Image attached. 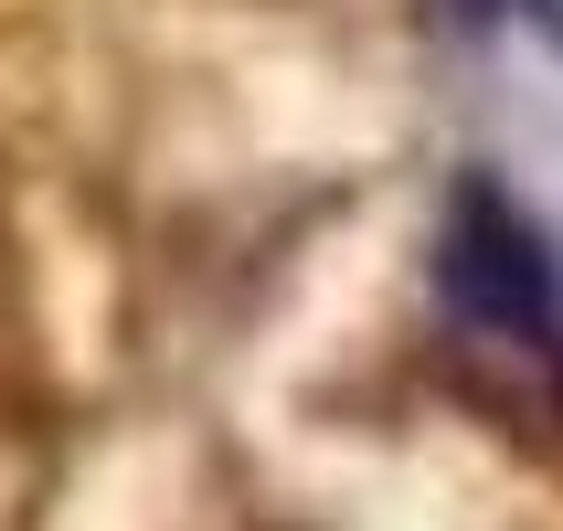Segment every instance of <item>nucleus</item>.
Wrapping results in <instances>:
<instances>
[{"label":"nucleus","instance_id":"obj_1","mask_svg":"<svg viewBox=\"0 0 563 531\" xmlns=\"http://www.w3.org/2000/svg\"><path fill=\"white\" fill-rule=\"evenodd\" d=\"M426 287H437L446 383L500 436L563 446V245H553V223L521 191L468 170L437 213Z\"/></svg>","mask_w":563,"mask_h":531},{"label":"nucleus","instance_id":"obj_2","mask_svg":"<svg viewBox=\"0 0 563 531\" xmlns=\"http://www.w3.org/2000/svg\"><path fill=\"white\" fill-rule=\"evenodd\" d=\"M446 32H553L563 43V0H426Z\"/></svg>","mask_w":563,"mask_h":531}]
</instances>
